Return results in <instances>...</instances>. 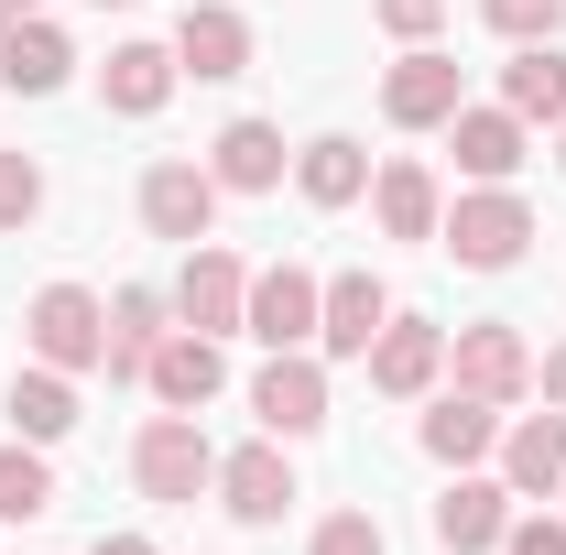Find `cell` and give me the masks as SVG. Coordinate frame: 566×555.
Returning <instances> with one entry per match:
<instances>
[{
  "label": "cell",
  "instance_id": "f546056e",
  "mask_svg": "<svg viewBox=\"0 0 566 555\" xmlns=\"http://www.w3.org/2000/svg\"><path fill=\"white\" fill-rule=\"evenodd\" d=\"M305 555H392V545H381V523H370V512H327Z\"/></svg>",
  "mask_w": 566,
  "mask_h": 555
},
{
  "label": "cell",
  "instance_id": "4dcf8cb0",
  "mask_svg": "<svg viewBox=\"0 0 566 555\" xmlns=\"http://www.w3.org/2000/svg\"><path fill=\"white\" fill-rule=\"evenodd\" d=\"M381 11V33H403V44H424L436 22H447V0H370Z\"/></svg>",
  "mask_w": 566,
  "mask_h": 555
},
{
  "label": "cell",
  "instance_id": "1f68e13d",
  "mask_svg": "<svg viewBox=\"0 0 566 555\" xmlns=\"http://www.w3.org/2000/svg\"><path fill=\"white\" fill-rule=\"evenodd\" d=\"M501 555H566V523H556V512H534V523L501 534Z\"/></svg>",
  "mask_w": 566,
  "mask_h": 555
},
{
  "label": "cell",
  "instance_id": "f1b7e54d",
  "mask_svg": "<svg viewBox=\"0 0 566 555\" xmlns=\"http://www.w3.org/2000/svg\"><path fill=\"white\" fill-rule=\"evenodd\" d=\"M33 218H44V164L0 153V229H33Z\"/></svg>",
  "mask_w": 566,
  "mask_h": 555
},
{
  "label": "cell",
  "instance_id": "9c48e42d",
  "mask_svg": "<svg viewBox=\"0 0 566 555\" xmlns=\"http://www.w3.org/2000/svg\"><path fill=\"white\" fill-rule=\"evenodd\" d=\"M251 415H262V436H316L327 425V370L305 348H273V370L251 381Z\"/></svg>",
  "mask_w": 566,
  "mask_h": 555
},
{
  "label": "cell",
  "instance_id": "9a60e30c",
  "mask_svg": "<svg viewBox=\"0 0 566 555\" xmlns=\"http://www.w3.org/2000/svg\"><path fill=\"white\" fill-rule=\"evenodd\" d=\"M392 327V294L370 273H327V305H316V348H338V359H370V338Z\"/></svg>",
  "mask_w": 566,
  "mask_h": 555
},
{
  "label": "cell",
  "instance_id": "d4e9b609",
  "mask_svg": "<svg viewBox=\"0 0 566 555\" xmlns=\"http://www.w3.org/2000/svg\"><path fill=\"white\" fill-rule=\"evenodd\" d=\"M11 436H22V447L76 436V370H44V359H33V370L11 381Z\"/></svg>",
  "mask_w": 566,
  "mask_h": 555
},
{
  "label": "cell",
  "instance_id": "d6a6232c",
  "mask_svg": "<svg viewBox=\"0 0 566 555\" xmlns=\"http://www.w3.org/2000/svg\"><path fill=\"white\" fill-rule=\"evenodd\" d=\"M534 381H545V404L566 415V348H545V359H534Z\"/></svg>",
  "mask_w": 566,
  "mask_h": 555
},
{
  "label": "cell",
  "instance_id": "74e56055",
  "mask_svg": "<svg viewBox=\"0 0 566 555\" xmlns=\"http://www.w3.org/2000/svg\"><path fill=\"white\" fill-rule=\"evenodd\" d=\"M556 501H566V490H556Z\"/></svg>",
  "mask_w": 566,
  "mask_h": 555
},
{
  "label": "cell",
  "instance_id": "277c9868",
  "mask_svg": "<svg viewBox=\"0 0 566 555\" xmlns=\"http://www.w3.org/2000/svg\"><path fill=\"white\" fill-rule=\"evenodd\" d=\"M469 109V87H458V55H436V44H403V66L381 76V121L392 132H447Z\"/></svg>",
  "mask_w": 566,
  "mask_h": 555
},
{
  "label": "cell",
  "instance_id": "8d00e7d4",
  "mask_svg": "<svg viewBox=\"0 0 566 555\" xmlns=\"http://www.w3.org/2000/svg\"><path fill=\"white\" fill-rule=\"evenodd\" d=\"M556 164H566V142H556Z\"/></svg>",
  "mask_w": 566,
  "mask_h": 555
},
{
  "label": "cell",
  "instance_id": "484cf974",
  "mask_svg": "<svg viewBox=\"0 0 566 555\" xmlns=\"http://www.w3.org/2000/svg\"><path fill=\"white\" fill-rule=\"evenodd\" d=\"M501 109L534 132V121H566V55L556 44H523L512 66H501Z\"/></svg>",
  "mask_w": 566,
  "mask_h": 555
},
{
  "label": "cell",
  "instance_id": "cb8c5ba5",
  "mask_svg": "<svg viewBox=\"0 0 566 555\" xmlns=\"http://www.w3.org/2000/svg\"><path fill=\"white\" fill-rule=\"evenodd\" d=\"M294 186H305V208H349V197H370V153L349 132H316L294 153Z\"/></svg>",
  "mask_w": 566,
  "mask_h": 555
},
{
  "label": "cell",
  "instance_id": "8fae6325",
  "mask_svg": "<svg viewBox=\"0 0 566 555\" xmlns=\"http://www.w3.org/2000/svg\"><path fill=\"white\" fill-rule=\"evenodd\" d=\"M436 370H447V327H424V316H392L370 338V392H392V404L436 392Z\"/></svg>",
  "mask_w": 566,
  "mask_h": 555
},
{
  "label": "cell",
  "instance_id": "4fadbf2b",
  "mask_svg": "<svg viewBox=\"0 0 566 555\" xmlns=\"http://www.w3.org/2000/svg\"><path fill=\"white\" fill-rule=\"evenodd\" d=\"M142 381H153V404H164V415H197V404H218V392H229V359H218V338H197V327H186V338L153 348V370H142Z\"/></svg>",
  "mask_w": 566,
  "mask_h": 555
},
{
  "label": "cell",
  "instance_id": "30bf717a",
  "mask_svg": "<svg viewBox=\"0 0 566 555\" xmlns=\"http://www.w3.org/2000/svg\"><path fill=\"white\" fill-rule=\"evenodd\" d=\"M175 66L197 76V87L240 76V66H251V22H240L229 0H186V22H175Z\"/></svg>",
  "mask_w": 566,
  "mask_h": 555
},
{
  "label": "cell",
  "instance_id": "836d02e7",
  "mask_svg": "<svg viewBox=\"0 0 566 555\" xmlns=\"http://www.w3.org/2000/svg\"><path fill=\"white\" fill-rule=\"evenodd\" d=\"M98 555H153V545H142V534H98Z\"/></svg>",
  "mask_w": 566,
  "mask_h": 555
},
{
  "label": "cell",
  "instance_id": "ba28073f",
  "mask_svg": "<svg viewBox=\"0 0 566 555\" xmlns=\"http://www.w3.org/2000/svg\"><path fill=\"white\" fill-rule=\"evenodd\" d=\"M240 305H251V273H240V251L197 240V251H186V283H175V316H186L197 338H229V327H240Z\"/></svg>",
  "mask_w": 566,
  "mask_h": 555
},
{
  "label": "cell",
  "instance_id": "4316f807",
  "mask_svg": "<svg viewBox=\"0 0 566 555\" xmlns=\"http://www.w3.org/2000/svg\"><path fill=\"white\" fill-rule=\"evenodd\" d=\"M33 512H55V469H44V447H0V523H33Z\"/></svg>",
  "mask_w": 566,
  "mask_h": 555
},
{
  "label": "cell",
  "instance_id": "603a6c76",
  "mask_svg": "<svg viewBox=\"0 0 566 555\" xmlns=\"http://www.w3.org/2000/svg\"><path fill=\"white\" fill-rule=\"evenodd\" d=\"M370 218H381L392 240H436L447 197H436V175H424L415 153H403V164H381V175H370Z\"/></svg>",
  "mask_w": 566,
  "mask_h": 555
},
{
  "label": "cell",
  "instance_id": "ac0fdd59",
  "mask_svg": "<svg viewBox=\"0 0 566 555\" xmlns=\"http://www.w3.org/2000/svg\"><path fill=\"white\" fill-rule=\"evenodd\" d=\"M66 76H76V44L44 22V11L0 33V87H11V98H44V87H66Z\"/></svg>",
  "mask_w": 566,
  "mask_h": 555
},
{
  "label": "cell",
  "instance_id": "7402d4cb",
  "mask_svg": "<svg viewBox=\"0 0 566 555\" xmlns=\"http://www.w3.org/2000/svg\"><path fill=\"white\" fill-rule=\"evenodd\" d=\"M447 153H458L469 186H501V175L523 164V121H512V109H458V121H447Z\"/></svg>",
  "mask_w": 566,
  "mask_h": 555
},
{
  "label": "cell",
  "instance_id": "5bb4252c",
  "mask_svg": "<svg viewBox=\"0 0 566 555\" xmlns=\"http://www.w3.org/2000/svg\"><path fill=\"white\" fill-rule=\"evenodd\" d=\"M501 480H512V501H556V490H566V415H556V404L501 436Z\"/></svg>",
  "mask_w": 566,
  "mask_h": 555
},
{
  "label": "cell",
  "instance_id": "83f0119b",
  "mask_svg": "<svg viewBox=\"0 0 566 555\" xmlns=\"http://www.w3.org/2000/svg\"><path fill=\"white\" fill-rule=\"evenodd\" d=\"M480 22L512 33V44H556V33H566V0H480Z\"/></svg>",
  "mask_w": 566,
  "mask_h": 555
},
{
  "label": "cell",
  "instance_id": "7a4b0ae2",
  "mask_svg": "<svg viewBox=\"0 0 566 555\" xmlns=\"http://www.w3.org/2000/svg\"><path fill=\"white\" fill-rule=\"evenodd\" d=\"M436 240H447L469 273H512V262H523V240H534V208H523L512 186H480V197H458V208L436 218Z\"/></svg>",
  "mask_w": 566,
  "mask_h": 555
},
{
  "label": "cell",
  "instance_id": "52a82bcc",
  "mask_svg": "<svg viewBox=\"0 0 566 555\" xmlns=\"http://www.w3.org/2000/svg\"><path fill=\"white\" fill-rule=\"evenodd\" d=\"M218 197H229V186H218L208 164H153V175H142V229L197 251V240L218 229Z\"/></svg>",
  "mask_w": 566,
  "mask_h": 555
},
{
  "label": "cell",
  "instance_id": "d590c367",
  "mask_svg": "<svg viewBox=\"0 0 566 555\" xmlns=\"http://www.w3.org/2000/svg\"><path fill=\"white\" fill-rule=\"evenodd\" d=\"M98 11H132V0H98Z\"/></svg>",
  "mask_w": 566,
  "mask_h": 555
},
{
  "label": "cell",
  "instance_id": "e0dca14e",
  "mask_svg": "<svg viewBox=\"0 0 566 555\" xmlns=\"http://www.w3.org/2000/svg\"><path fill=\"white\" fill-rule=\"evenodd\" d=\"M501 534H512V480H458L436 501V545L447 555H491Z\"/></svg>",
  "mask_w": 566,
  "mask_h": 555
},
{
  "label": "cell",
  "instance_id": "d6986e66",
  "mask_svg": "<svg viewBox=\"0 0 566 555\" xmlns=\"http://www.w3.org/2000/svg\"><path fill=\"white\" fill-rule=\"evenodd\" d=\"M208 175L229 186V197H273L283 186V132L273 121H229V132L208 142Z\"/></svg>",
  "mask_w": 566,
  "mask_h": 555
},
{
  "label": "cell",
  "instance_id": "ffe728a7",
  "mask_svg": "<svg viewBox=\"0 0 566 555\" xmlns=\"http://www.w3.org/2000/svg\"><path fill=\"white\" fill-rule=\"evenodd\" d=\"M175 44H120V55H109V66H98V98H109V109H120V121H153V109H164V98H175Z\"/></svg>",
  "mask_w": 566,
  "mask_h": 555
},
{
  "label": "cell",
  "instance_id": "44dd1931",
  "mask_svg": "<svg viewBox=\"0 0 566 555\" xmlns=\"http://www.w3.org/2000/svg\"><path fill=\"white\" fill-rule=\"evenodd\" d=\"M501 447V404H480V392H447L436 415H424V458L436 469H480Z\"/></svg>",
  "mask_w": 566,
  "mask_h": 555
},
{
  "label": "cell",
  "instance_id": "8992f818",
  "mask_svg": "<svg viewBox=\"0 0 566 555\" xmlns=\"http://www.w3.org/2000/svg\"><path fill=\"white\" fill-rule=\"evenodd\" d=\"M316 305H327V283L305 273V262H273V273H251L240 338H262V348H305V338H316Z\"/></svg>",
  "mask_w": 566,
  "mask_h": 555
},
{
  "label": "cell",
  "instance_id": "e575fe53",
  "mask_svg": "<svg viewBox=\"0 0 566 555\" xmlns=\"http://www.w3.org/2000/svg\"><path fill=\"white\" fill-rule=\"evenodd\" d=\"M33 11H44V0H0V33H11V22H33Z\"/></svg>",
  "mask_w": 566,
  "mask_h": 555
},
{
  "label": "cell",
  "instance_id": "7c38bea8",
  "mask_svg": "<svg viewBox=\"0 0 566 555\" xmlns=\"http://www.w3.org/2000/svg\"><path fill=\"white\" fill-rule=\"evenodd\" d=\"M218 512H240V523H283V512H294V469H283V436L240 447V458H218Z\"/></svg>",
  "mask_w": 566,
  "mask_h": 555
},
{
  "label": "cell",
  "instance_id": "3957f363",
  "mask_svg": "<svg viewBox=\"0 0 566 555\" xmlns=\"http://www.w3.org/2000/svg\"><path fill=\"white\" fill-rule=\"evenodd\" d=\"M132 480L153 490V501H197V490H218V447L197 415H153L132 447Z\"/></svg>",
  "mask_w": 566,
  "mask_h": 555
},
{
  "label": "cell",
  "instance_id": "2e32d148",
  "mask_svg": "<svg viewBox=\"0 0 566 555\" xmlns=\"http://www.w3.org/2000/svg\"><path fill=\"white\" fill-rule=\"evenodd\" d=\"M164 316H175V305H164L153 283H120V294H109V359H98V370H109V381H142V370H153V348L175 338Z\"/></svg>",
  "mask_w": 566,
  "mask_h": 555
},
{
  "label": "cell",
  "instance_id": "5b68a950",
  "mask_svg": "<svg viewBox=\"0 0 566 555\" xmlns=\"http://www.w3.org/2000/svg\"><path fill=\"white\" fill-rule=\"evenodd\" d=\"M447 370H458V392H480V404H523V392H534V348H523V327H501V316L458 327V338H447Z\"/></svg>",
  "mask_w": 566,
  "mask_h": 555
},
{
  "label": "cell",
  "instance_id": "6da1fadb",
  "mask_svg": "<svg viewBox=\"0 0 566 555\" xmlns=\"http://www.w3.org/2000/svg\"><path fill=\"white\" fill-rule=\"evenodd\" d=\"M22 338L44 370H98L109 359V305L87 294V283H44L33 305H22Z\"/></svg>",
  "mask_w": 566,
  "mask_h": 555
}]
</instances>
